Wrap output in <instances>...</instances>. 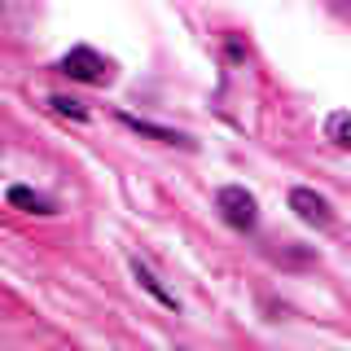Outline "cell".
Instances as JSON below:
<instances>
[{"mask_svg": "<svg viewBox=\"0 0 351 351\" xmlns=\"http://www.w3.org/2000/svg\"><path fill=\"white\" fill-rule=\"evenodd\" d=\"M58 71L66 75V80H75V84H93V88H106L110 84V62L97 49H88V44H75V49L62 58Z\"/></svg>", "mask_w": 351, "mask_h": 351, "instance_id": "6da1fadb", "label": "cell"}, {"mask_svg": "<svg viewBox=\"0 0 351 351\" xmlns=\"http://www.w3.org/2000/svg\"><path fill=\"white\" fill-rule=\"evenodd\" d=\"M215 211L224 215V224H233L241 228V233H250L255 228V219H259V206H255V197H250L241 184H224V189L215 193Z\"/></svg>", "mask_w": 351, "mask_h": 351, "instance_id": "7a4b0ae2", "label": "cell"}, {"mask_svg": "<svg viewBox=\"0 0 351 351\" xmlns=\"http://www.w3.org/2000/svg\"><path fill=\"white\" fill-rule=\"evenodd\" d=\"M290 211L303 219V224H312V228H329V202L321 193H312V189H290Z\"/></svg>", "mask_w": 351, "mask_h": 351, "instance_id": "3957f363", "label": "cell"}, {"mask_svg": "<svg viewBox=\"0 0 351 351\" xmlns=\"http://www.w3.org/2000/svg\"><path fill=\"white\" fill-rule=\"evenodd\" d=\"M119 123L132 128V132H141V136H154V141H162V145H189V141L180 136V132H171V128H158V123H149V119H136V114H119Z\"/></svg>", "mask_w": 351, "mask_h": 351, "instance_id": "277c9868", "label": "cell"}, {"mask_svg": "<svg viewBox=\"0 0 351 351\" xmlns=\"http://www.w3.org/2000/svg\"><path fill=\"white\" fill-rule=\"evenodd\" d=\"M9 202L22 206V211H36V215H49V211H53V202H49V197L31 193L27 184H14V189H9Z\"/></svg>", "mask_w": 351, "mask_h": 351, "instance_id": "5b68a950", "label": "cell"}, {"mask_svg": "<svg viewBox=\"0 0 351 351\" xmlns=\"http://www.w3.org/2000/svg\"><path fill=\"white\" fill-rule=\"evenodd\" d=\"M132 272H136V281L145 285V290H149V294H154V299H158L162 307H176V294H167V290H162V281L154 277V272H149V268H145L141 259H132Z\"/></svg>", "mask_w": 351, "mask_h": 351, "instance_id": "8992f818", "label": "cell"}, {"mask_svg": "<svg viewBox=\"0 0 351 351\" xmlns=\"http://www.w3.org/2000/svg\"><path fill=\"white\" fill-rule=\"evenodd\" d=\"M329 141L343 145V149H351V114H334V119H329Z\"/></svg>", "mask_w": 351, "mask_h": 351, "instance_id": "52a82bcc", "label": "cell"}, {"mask_svg": "<svg viewBox=\"0 0 351 351\" xmlns=\"http://www.w3.org/2000/svg\"><path fill=\"white\" fill-rule=\"evenodd\" d=\"M49 106L58 110V114H71V119H88V110H84L80 101H71V97H53Z\"/></svg>", "mask_w": 351, "mask_h": 351, "instance_id": "ba28073f", "label": "cell"}, {"mask_svg": "<svg viewBox=\"0 0 351 351\" xmlns=\"http://www.w3.org/2000/svg\"><path fill=\"white\" fill-rule=\"evenodd\" d=\"M334 9L338 14H351V0H334Z\"/></svg>", "mask_w": 351, "mask_h": 351, "instance_id": "9c48e42d", "label": "cell"}]
</instances>
